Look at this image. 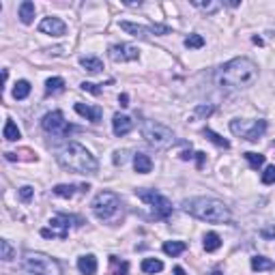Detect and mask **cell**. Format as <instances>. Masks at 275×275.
Returning a JSON list of instances; mask_svg holds the SVG:
<instances>
[{
    "label": "cell",
    "instance_id": "1",
    "mask_svg": "<svg viewBox=\"0 0 275 275\" xmlns=\"http://www.w3.org/2000/svg\"><path fill=\"white\" fill-rule=\"evenodd\" d=\"M256 80H258V67L249 58H232L217 73V84L226 91L249 89Z\"/></svg>",
    "mask_w": 275,
    "mask_h": 275
},
{
    "label": "cell",
    "instance_id": "2",
    "mask_svg": "<svg viewBox=\"0 0 275 275\" xmlns=\"http://www.w3.org/2000/svg\"><path fill=\"white\" fill-rule=\"evenodd\" d=\"M56 159L65 170H71L75 174H97L99 163L91 155V151L80 142H69L56 153Z\"/></svg>",
    "mask_w": 275,
    "mask_h": 275
},
{
    "label": "cell",
    "instance_id": "3",
    "mask_svg": "<svg viewBox=\"0 0 275 275\" xmlns=\"http://www.w3.org/2000/svg\"><path fill=\"white\" fill-rule=\"evenodd\" d=\"M183 211L194 215L196 219L209 221V224H228L230 221V209L215 198H189V200L183 202Z\"/></svg>",
    "mask_w": 275,
    "mask_h": 275
},
{
    "label": "cell",
    "instance_id": "4",
    "mask_svg": "<svg viewBox=\"0 0 275 275\" xmlns=\"http://www.w3.org/2000/svg\"><path fill=\"white\" fill-rule=\"evenodd\" d=\"M140 131H142V138L146 140V144H151L153 149H159V151L170 149V146L177 142L172 129H168L166 125L155 122V121H144L142 127H140Z\"/></svg>",
    "mask_w": 275,
    "mask_h": 275
},
{
    "label": "cell",
    "instance_id": "5",
    "mask_svg": "<svg viewBox=\"0 0 275 275\" xmlns=\"http://www.w3.org/2000/svg\"><path fill=\"white\" fill-rule=\"evenodd\" d=\"M22 262H24V269L31 275H62L58 260L41 254V251H26Z\"/></svg>",
    "mask_w": 275,
    "mask_h": 275
},
{
    "label": "cell",
    "instance_id": "6",
    "mask_svg": "<svg viewBox=\"0 0 275 275\" xmlns=\"http://www.w3.org/2000/svg\"><path fill=\"white\" fill-rule=\"evenodd\" d=\"M92 213L97 215L101 221H112L121 211V198L114 191H99L92 198Z\"/></svg>",
    "mask_w": 275,
    "mask_h": 275
},
{
    "label": "cell",
    "instance_id": "7",
    "mask_svg": "<svg viewBox=\"0 0 275 275\" xmlns=\"http://www.w3.org/2000/svg\"><path fill=\"white\" fill-rule=\"evenodd\" d=\"M136 194H138L140 200L149 204L157 219H168L172 215V202L168 200L163 194H159V191H155V189H138Z\"/></svg>",
    "mask_w": 275,
    "mask_h": 275
},
{
    "label": "cell",
    "instance_id": "8",
    "mask_svg": "<svg viewBox=\"0 0 275 275\" xmlns=\"http://www.w3.org/2000/svg\"><path fill=\"white\" fill-rule=\"evenodd\" d=\"M41 127H43L45 133H50V136H69L71 131H75L73 125H69V122L65 121V114L61 112V110H54V112H48L41 119Z\"/></svg>",
    "mask_w": 275,
    "mask_h": 275
},
{
    "label": "cell",
    "instance_id": "9",
    "mask_svg": "<svg viewBox=\"0 0 275 275\" xmlns=\"http://www.w3.org/2000/svg\"><path fill=\"white\" fill-rule=\"evenodd\" d=\"M230 129H232V133L245 138L247 142H258V140L262 138V133L267 131V121H262V119L260 121H251L247 125V122L235 119L230 122Z\"/></svg>",
    "mask_w": 275,
    "mask_h": 275
},
{
    "label": "cell",
    "instance_id": "10",
    "mask_svg": "<svg viewBox=\"0 0 275 275\" xmlns=\"http://www.w3.org/2000/svg\"><path fill=\"white\" fill-rule=\"evenodd\" d=\"M108 56L114 62H129V61H138L140 50L129 43H114L108 48Z\"/></svg>",
    "mask_w": 275,
    "mask_h": 275
},
{
    "label": "cell",
    "instance_id": "11",
    "mask_svg": "<svg viewBox=\"0 0 275 275\" xmlns=\"http://www.w3.org/2000/svg\"><path fill=\"white\" fill-rule=\"evenodd\" d=\"M69 221H71L69 215H56V217L50 219V228H43V230H41V237H45V239H56V237L67 239Z\"/></svg>",
    "mask_w": 275,
    "mask_h": 275
},
{
    "label": "cell",
    "instance_id": "12",
    "mask_svg": "<svg viewBox=\"0 0 275 275\" xmlns=\"http://www.w3.org/2000/svg\"><path fill=\"white\" fill-rule=\"evenodd\" d=\"M39 31L45 34H52V37H62V34L67 32V26H65V22L58 20V17H45L39 24Z\"/></svg>",
    "mask_w": 275,
    "mask_h": 275
},
{
    "label": "cell",
    "instance_id": "13",
    "mask_svg": "<svg viewBox=\"0 0 275 275\" xmlns=\"http://www.w3.org/2000/svg\"><path fill=\"white\" fill-rule=\"evenodd\" d=\"M133 129V121L129 119V116H125V114H114V119H112V131H114V136L116 138H122V136H127Z\"/></svg>",
    "mask_w": 275,
    "mask_h": 275
},
{
    "label": "cell",
    "instance_id": "14",
    "mask_svg": "<svg viewBox=\"0 0 275 275\" xmlns=\"http://www.w3.org/2000/svg\"><path fill=\"white\" fill-rule=\"evenodd\" d=\"M75 112L80 116H84L86 121L91 122H99L103 116V110L101 108H92V105H86V103H75Z\"/></svg>",
    "mask_w": 275,
    "mask_h": 275
},
{
    "label": "cell",
    "instance_id": "15",
    "mask_svg": "<svg viewBox=\"0 0 275 275\" xmlns=\"http://www.w3.org/2000/svg\"><path fill=\"white\" fill-rule=\"evenodd\" d=\"M121 28L125 32L133 34V37H140V39H146L153 34V28L151 26H142V24H133V22H121Z\"/></svg>",
    "mask_w": 275,
    "mask_h": 275
},
{
    "label": "cell",
    "instance_id": "16",
    "mask_svg": "<svg viewBox=\"0 0 275 275\" xmlns=\"http://www.w3.org/2000/svg\"><path fill=\"white\" fill-rule=\"evenodd\" d=\"M78 269L82 275H95L97 273V258L92 254L80 256L78 258Z\"/></svg>",
    "mask_w": 275,
    "mask_h": 275
},
{
    "label": "cell",
    "instance_id": "17",
    "mask_svg": "<svg viewBox=\"0 0 275 275\" xmlns=\"http://www.w3.org/2000/svg\"><path fill=\"white\" fill-rule=\"evenodd\" d=\"M133 168H136L138 174H149L153 170V161L146 153H136L133 155Z\"/></svg>",
    "mask_w": 275,
    "mask_h": 275
},
{
    "label": "cell",
    "instance_id": "18",
    "mask_svg": "<svg viewBox=\"0 0 275 275\" xmlns=\"http://www.w3.org/2000/svg\"><path fill=\"white\" fill-rule=\"evenodd\" d=\"M110 275H127L129 273V262L116 258V256H110Z\"/></svg>",
    "mask_w": 275,
    "mask_h": 275
},
{
    "label": "cell",
    "instance_id": "19",
    "mask_svg": "<svg viewBox=\"0 0 275 275\" xmlns=\"http://www.w3.org/2000/svg\"><path fill=\"white\" fill-rule=\"evenodd\" d=\"M80 65L84 67L89 73H99L103 69V62L99 61L97 56H82L80 58Z\"/></svg>",
    "mask_w": 275,
    "mask_h": 275
},
{
    "label": "cell",
    "instance_id": "20",
    "mask_svg": "<svg viewBox=\"0 0 275 275\" xmlns=\"http://www.w3.org/2000/svg\"><path fill=\"white\" fill-rule=\"evenodd\" d=\"M20 20L24 22V24H31V22L34 20V2L24 0V2L20 4Z\"/></svg>",
    "mask_w": 275,
    "mask_h": 275
},
{
    "label": "cell",
    "instance_id": "21",
    "mask_svg": "<svg viewBox=\"0 0 275 275\" xmlns=\"http://www.w3.org/2000/svg\"><path fill=\"white\" fill-rule=\"evenodd\" d=\"M65 91V80L62 78H50L45 82V95H58Z\"/></svg>",
    "mask_w": 275,
    "mask_h": 275
},
{
    "label": "cell",
    "instance_id": "22",
    "mask_svg": "<svg viewBox=\"0 0 275 275\" xmlns=\"http://www.w3.org/2000/svg\"><path fill=\"white\" fill-rule=\"evenodd\" d=\"M187 249V245L183 241H166L163 243V254H168V256H179V254H183V251Z\"/></svg>",
    "mask_w": 275,
    "mask_h": 275
},
{
    "label": "cell",
    "instance_id": "23",
    "mask_svg": "<svg viewBox=\"0 0 275 275\" xmlns=\"http://www.w3.org/2000/svg\"><path fill=\"white\" fill-rule=\"evenodd\" d=\"M142 271L149 273V275H155V273L163 271V262L159 258H144L142 260Z\"/></svg>",
    "mask_w": 275,
    "mask_h": 275
},
{
    "label": "cell",
    "instance_id": "24",
    "mask_svg": "<svg viewBox=\"0 0 275 275\" xmlns=\"http://www.w3.org/2000/svg\"><path fill=\"white\" fill-rule=\"evenodd\" d=\"M2 136H4V140H9V142H15V140L22 138V133H20V129H17V125L13 121H7V122H4Z\"/></svg>",
    "mask_w": 275,
    "mask_h": 275
},
{
    "label": "cell",
    "instance_id": "25",
    "mask_svg": "<svg viewBox=\"0 0 275 275\" xmlns=\"http://www.w3.org/2000/svg\"><path fill=\"white\" fill-rule=\"evenodd\" d=\"M219 247H221V239H219L217 232H207V235H204V249H207V251H215Z\"/></svg>",
    "mask_w": 275,
    "mask_h": 275
},
{
    "label": "cell",
    "instance_id": "26",
    "mask_svg": "<svg viewBox=\"0 0 275 275\" xmlns=\"http://www.w3.org/2000/svg\"><path fill=\"white\" fill-rule=\"evenodd\" d=\"M251 269L254 271H269V269H273V260L265 258V256H254L251 258Z\"/></svg>",
    "mask_w": 275,
    "mask_h": 275
},
{
    "label": "cell",
    "instance_id": "27",
    "mask_svg": "<svg viewBox=\"0 0 275 275\" xmlns=\"http://www.w3.org/2000/svg\"><path fill=\"white\" fill-rule=\"evenodd\" d=\"M28 95H31V82H28V80H20L15 84V89H13V97L15 99H26Z\"/></svg>",
    "mask_w": 275,
    "mask_h": 275
},
{
    "label": "cell",
    "instance_id": "28",
    "mask_svg": "<svg viewBox=\"0 0 275 275\" xmlns=\"http://www.w3.org/2000/svg\"><path fill=\"white\" fill-rule=\"evenodd\" d=\"M204 136H207V138H209V140H211V142H213L215 146H219V149H230V142H228L226 138H221L219 133H215L213 129H209V127H207V129H204Z\"/></svg>",
    "mask_w": 275,
    "mask_h": 275
},
{
    "label": "cell",
    "instance_id": "29",
    "mask_svg": "<svg viewBox=\"0 0 275 275\" xmlns=\"http://www.w3.org/2000/svg\"><path fill=\"white\" fill-rule=\"evenodd\" d=\"M245 159H247V163L251 168H254V170H258V168H262L265 166V155H260V153H245Z\"/></svg>",
    "mask_w": 275,
    "mask_h": 275
},
{
    "label": "cell",
    "instance_id": "30",
    "mask_svg": "<svg viewBox=\"0 0 275 275\" xmlns=\"http://www.w3.org/2000/svg\"><path fill=\"white\" fill-rule=\"evenodd\" d=\"M0 251H2V256H0V258H2L4 262H9V260L15 258V249L11 247V243L7 241V239H2V241H0Z\"/></svg>",
    "mask_w": 275,
    "mask_h": 275
},
{
    "label": "cell",
    "instance_id": "31",
    "mask_svg": "<svg viewBox=\"0 0 275 275\" xmlns=\"http://www.w3.org/2000/svg\"><path fill=\"white\" fill-rule=\"evenodd\" d=\"M52 191H54L58 198H73L75 196V185H56Z\"/></svg>",
    "mask_w": 275,
    "mask_h": 275
},
{
    "label": "cell",
    "instance_id": "32",
    "mask_svg": "<svg viewBox=\"0 0 275 275\" xmlns=\"http://www.w3.org/2000/svg\"><path fill=\"white\" fill-rule=\"evenodd\" d=\"M202 45H204L202 34H189V37L185 39V48H189V50H200Z\"/></svg>",
    "mask_w": 275,
    "mask_h": 275
},
{
    "label": "cell",
    "instance_id": "33",
    "mask_svg": "<svg viewBox=\"0 0 275 275\" xmlns=\"http://www.w3.org/2000/svg\"><path fill=\"white\" fill-rule=\"evenodd\" d=\"M262 183L265 185H273L275 183V166H267L262 172Z\"/></svg>",
    "mask_w": 275,
    "mask_h": 275
},
{
    "label": "cell",
    "instance_id": "34",
    "mask_svg": "<svg viewBox=\"0 0 275 275\" xmlns=\"http://www.w3.org/2000/svg\"><path fill=\"white\" fill-rule=\"evenodd\" d=\"M32 194H34V189H32L31 185L20 187V200H22V202H31V200H32Z\"/></svg>",
    "mask_w": 275,
    "mask_h": 275
},
{
    "label": "cell",
    "instance_id": "35",
    "mask_svg": "<svg viewBox=\"0 0 275 275\" xmlns=\"http://www.w3.org/2000/svg\"><path fill=\"white\" fill-rule=\"evenodd\" d=\"M80 89L86 91V92H92V95H99V92H101V89H99L97 84H92V82H82Z\"/></svg>",
    "mask_w": 275,
    "mask_h": 275
},
{
    "label": "cell",
    "instance_id": "36",
    "mask_svg": "<svg viewBox=\"0 0 275 275\" xmlns=\"http://www.w3.org/2000/svg\"><path fill=\"white\" fill-rule=\"evenodd\" d=\"M213 112H215L213 105H198V108H196V114L198 116H204V119H207V116H211Z\"/></svg>",
    "mask_w": 275,
    "mask_h": 275
},
{
    "label": "cell",
    "instance_id": "37",
    "mask_svg": "<svg viewBox=\"0 0 275 275\" xmlns=\"http://www.w3.org/2000/svg\"><path fill=\"white\" fill-rule=\"evenodd\" d=\"M194 7H200V9H207V11H215V9H217V4H213V2H198V0H194Z\"/></svg>",
    "mask_w": 275,
    "mask_h": 275
},
{
    "label": "cell",
    "instance_id": "38",
    "mask_svg": "<svg viewBox=\"0 0 275 275\" xmlns=\"http://www.w3.org/2000/svg\"><path fill=\"white\" fill-rule=\"evenodd\" d=\"M114 155H116V157H114V163H116V166H119V163L122 166V163H125V151H122V153L119 151V153H114Z\"/></svg>",
    "mask_w": 275,
    "mask_h": 275
},
{
    "label": "cell",
    "instance_id": "39",
    "mask_svg": "<svg viewBox=\"0 0 275 275\" xmlns=\"http://www.w3.org/2000/svg\"><path fill=\"white\" fill-rule=\"evenodd\" d=\"M262 237H265V239H271V237H275V226H271V228H265V230H262Z\"/></svg>",
    "mask_w": 275,
    "mask_h": 275
},
{
    "label": "cell",
    "instance_id": "40",
    "mask_svg": "<svg viewBox=\"0 0 275 275\" xmlns=\"http://www.w3.org/2000/svg\"><path fill=\"white\" fill-rule=\"evenodd\" d=\"M119 103L122 105V108H127V105H129V97H127V95H125V92H122V95L119 97Z\"/></svg>",
    "mask_w": 275,
    "mask_h": 275
},
{
    "label": "cell",
    "instance_id": "41",
    "mask_svg": "<svg viewBox=\"0 0 275 275\" xmlns=\"http://www.w3.org/2000/svg\"><path fill=\"white\" fill-rule=\"evenodd\" d=\"M196 159H198V168L204 166V159H207V155L204 153H196Z\"/></svg>",
    "mask_w": 275,
    "mask_h": 275
},
{
    "label": "cell",
    "instance_id": "42",
    "mask_svg": "<svg viewBox=\"0 0 275 275\" xmlns=\"http://www.w3.org/2000/svg\"><path fill=\"white\" fill-rule=\"evenodd\" d=\"M191 157H194V155H191V151H185V153H181V159H191Z\"/></svg>",
    "mask_w": 275,
    "mask_h": 275
},
{
    "label": "cell",
    "instance_id": "43",
    "mask_svg": "<svg viewBox=\"0 0 275 275\" xmlns=\"http://www.w3.org/2000/svg\"><path fill=\"white\" fill-rule=\"evenodd\" d=\"M174 275H185V269L183 267H174Z\"/></svg>",
    "mask_w": 275,
    "mask_h": 275
}]
</instances>
